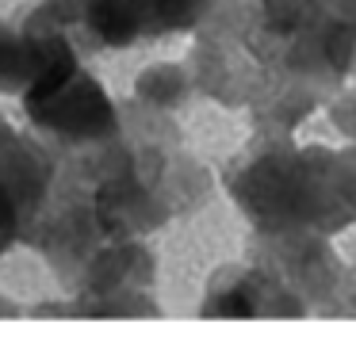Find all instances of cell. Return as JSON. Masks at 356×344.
Segmentation results:
<instances>
[{
    "label": "cell",
    "instance_id": "obj_1",
    "mask_svg": "<svg viewBox=\"0 0 356 344\" xmlns=\"http://www.w3.org/2000/svg\"><path fill=\"white\" fill-rule=\"evenodd\" d=\"M222 310H226V313H234V318H249V313H253V310H249V302H245L241 295L222 298Z\"/></svg>",
    "mask_w": 356,
    "mask_h": 344
}]
</instances>
